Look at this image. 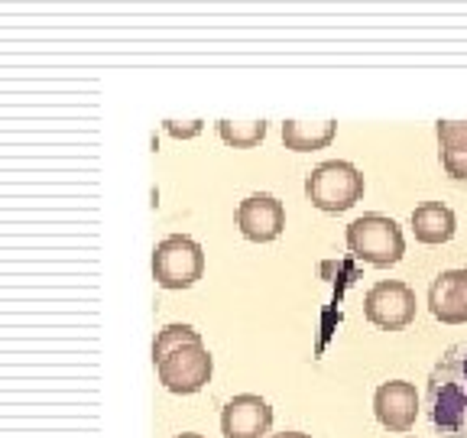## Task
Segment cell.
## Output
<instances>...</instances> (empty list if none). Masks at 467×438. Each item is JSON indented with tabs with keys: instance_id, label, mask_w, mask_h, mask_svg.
I'll list each match as a JSON object with an SVG mask.
<instances>
[{
	"instance_id": "6da1fadb",
	"label": "cell",
	"mask_w": 467,
	"mask_h": 438,
	"mask_svg": "<svg viewBox=\"0 0 467 438\" xmlns=\"http://www.w3.org/2000/svg\"><path fill=\"white\" fill-rule=\"evenodd\" d=\"M425 422L438 438H467V341L451 344L425 383Z\"/></svg>"
},
{
	"instance_id": "7a4b0ae2",
	"label": "cell",
	"mask_w": 467,
	"mask_h": 438,
	"mask_svg": "<svg viewBox=\"0 0 467 438\" xmlns=\"http://www.w3.org/2000/svg\"><path fill=\"white\" fill-rule=\"evenodd\" d=\"M306 195L318 212H348L364 198V175L348 160H325L308 172Z\"/></svg>"
},
{
	"instance_id": "3957f363",
	"label": "cell",
	"mask_w": 467,
	"mask_h": 438,
	"mask_svg": "<svg viewBox=\"0 0 467 438\" xmlns=\"http://www.w3.org/2000/svg\"><path fill=\"white\" fill-rule=\"evenodd\" d=\"M348 247L370 266H393L406 254L402 227L387 214H364L348 224Z\"/></svg>"
},
{
	"instance_id": "277c9868",
	"label": "cell",
	"mask_w": 467,
	"mask_h": 438,
	"mask_svg": "<svg viewBox=\"0 0 467 438\" xmlns=\"http://www.w3.org/2000/svg\"><path fill=\"white\" fill-rule=\"evenodd\" d=\"M204 273V250L189 234H169L153 250V276L162 289H189Z\"/></svg>"
},
{
	"instance_id": "5b68a950",
	"label": "cell",
	"mask_w": 467,
	"mask_h": 438,
	"mask_svg": "<svg viewBox=\"0 0 467 438\" xmlns=\"http://www.w3.org/2000/svg\"><path fill=\"white\" fill-rule=\"evenodd\" d=\"M156 373H160V383L169 390V393L192 396L212 380L214 358L204 344H189V348L172 350L166 360H160V364H156Z\"/></svg>"
},
{
	"instance_id": "8992f818",
	"label": "cell",
	"mask_w": 467,
	"mask_h": 438,
	"mask_svg": "<svg viewBox=\"0 0 467 438\" xmlns=\"http://www.w3.org/2000/svg\"><path fill=\"white\" fill-rule=\"evenodd\" d=\"M364 315L377 328L396 331L416 318V292L400 279H379L364 296Z\"/></svg>"
},
{
	"instance_id": "52a82bcc",
	"label": "cell",
	"mask_w": 467,
	"mask_h": 438,
	"mask_svg": "<svg viewBox=\"0 0 467 438\" xmlns=\"http://www.w3.org/2000/svg\"><path fill=\"white\" fill-rule=\"evenodd\" d=\"M237 227L247 241L254 244H270L276 241L285 227V208L276 195H266V192H256L247 195L237 204Z\"/></svg>"
},
{
	"instance_id": "ba28073f",
	"label": "cell",
	"mask_w": 467,
	"mask_h": 438,
	"mask_svg": "<svg viewBox=\"0 0 467 438\" xmlns=\"http://www.w3.org/2000/svg\"><path fill=\"white\" fill-rule=\"evenodd\" d=\"M377 422L389 432H409L419 416V393L409 380H387L373 393Z\"/></svg>"
},
{
	"instance_id": "9c48e42d",
	"label": "cell",
	"mask_w": 467,
	"mask_h": 438,
	"mask_svg": "<svg viewBox=\"0 0 467 438\" xmlns=\"http://www.w3.org/2000/svg\"><path fill=\"white\" fill-rule=\"evenodd\" d=\"M273 425V406L256 393L234 396L221 409V432L224 438H260Z\"/></svg>"
},
{
	"instance_id": "30bf717a",
	"label": "cell",
	"mask_w": 467,
	"mask_h": 438,
	"mask_svg": "<svg viewBox=\"0 0 467 438\" xmlns=\"http://www.w3.org/2000/svg\"><path fill=\"white\" fill-rule=\"evenodd\" d=\"M429 308L445 325L467 321V279L461 270H441L429 286Z\"/></svg>"
},
{
	"instance_id": "8fae6325",
	"label": "cell",
	"mask_w": 467,
	"mask_h": 438,
	"mask_svg": "<svg viewBox=\"0 0 467 438\" xmlns=\"http://www.w3.org/2000/svg\"><path fill=\"white\" fill-rule=\"evenodd\" d=\"M454 212L441 202H425L412 212V231L422 244H448L454 237Z\"/></svg>"
},
{
	"instance_id": "7c38bea8",
	"label": "cell",
	"mask_w": 467,
	"mask_h": 438,
	"mask_svg": "<svg viewBox=\"0 0 467 438\" xmlns=\"http://www.w3.org/2000/svg\"><path fill=\"white\" fill-rule=\"evenodd\" d=\"M337 120H285L283 124V143L285 150L308 153V150H325L335 140Z\"/></svg>"
},
{
	"instance_id": "4fadbf2b",
	"label": "cell",
	"mask_w": 467,
	"mask_h": 438,
	"mask_svg": "<svg viewBox=\"0 0 467 438\" xmlns=\"http://www.w3.org/2000/svg\"><path fill=\"white\" fill-rule=\"evenodd\" d=\"M189 344H204L202 341V331L192 328V325H166V328L156 331V341H153V364H160V360H166L172 350L179 348H189Z\"/></svg>"
},
{
	"instance_id": "5bb4252c",
	"label": "cell",
	"mask_w": 467,
	"mask_h": 438,
	"mask_svg": "<svg viewBox=\"0 0 467 438\" xmlns=\"http://www.w3.org/2000/svg\"><path fill=\"white\" fill-rule=\"evenodd\" d=\"M218 137L227 146L250 150L266 137V120H218Z\"/></svg>"
},
{
	"instance_id": "9a60e30c",
	"label": "cell",
	"mask_w": 467,
	"mask_h": 438,
	"mask_svg": "<svg viewBox=\"0 0 467 438\" xmlns=\"http://www.w3.org/2000/svg\"><path fill=\"white\" fill-rule=\"evenodd\" d=\"M435 133H438V140H441V150L467 146V120H438Z\"/></svg>"
},
{
	"instance_id": "2e32d148",
	"label": "cell",
	"mask_w": 467,
	"mask_h": 438,
	"mask_svg": "<svg viewBox=\"0 0 467 438\" xmlns=\"http://www.w3.org/2000/svg\"><path fill=\"white\" fill-rule=\"evenodd\" d=\"M441 166L448 169L451 179H467V146H458V150H441Z\"/></svg>"
},
{
	"instance_id": "e0dca14e",
	"label": "cell",
	"mask_w": 467,
	"mask_h": 438,
	"mask_svg": "<svg viewBox=\"0 0 467 438\" xmlns=\"http://www.w3.org/2000/svg\"><path fill=\"white\" fill-rule=\"evenodd\" d=\"M162 127H166V133H172V137H179V140H192V137H198L202 133V120H162Z\"/></svg>"
},
{
	"instance_id": "ac0fdd59",
	"label": "cell",
	"mask_w": 467,
	"mask_h": 438,
	"mask_svg": "<svg viewBox=\"0 0 467 438\" xmlns=\"http://www.w3.org/2000/svg\"><path fill=\"white\" fill-rule=\"evenodd\" d=\"M273 438H312V435H306V432H279V435H273Z\"/></svg>"
},
{
	"instance_id": "d6986e66",
	"label": "cell",
	"mask_w": 467,
	"mask_h": 438,
	"mask_svg": "<svg viewBox=\"0 0 467 438\" xmlns=\"http://www.w3.org/2000/svg\"><path fill=\"white\" fill-rule=\"evenodd\" d=\"M175 438H204V435H198V432H182V435H175Z\"/></svg>"
},
{
	"instance_id": "ffe728a7",
	"label": "cell",
	"mask_w": 467,
	"mask_h": 438,
	"mask_svg": "<svg viewBox=\"0 0 467 438\" xmlns=\"http://www.w3.org/2000/svg\"><path fill=\"white\" fill-rule=\"evenodd\" d=\"M461 273H464V279H467V266H464V270H461Z\"/></svg>"
}]
</instances>
